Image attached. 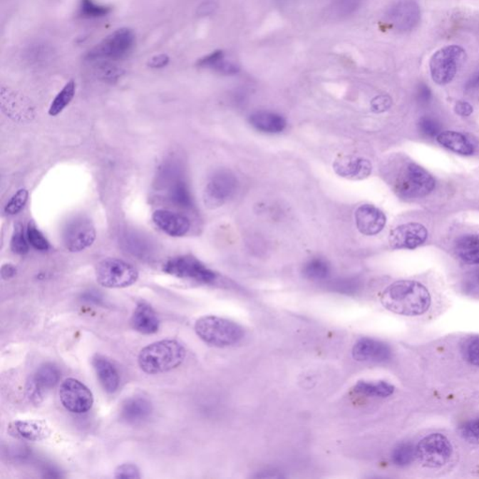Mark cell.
Wrapping results in <instances>:
<instances>
[{
	"label": "cell",
	"mask_w": 479,
	"mask_h": 479,
	"mask_svg": "<svg viewBox=\"0 0 479 479\" xmlns=\"http://www.w3.org/2000/svg\"><path fill=\"white\" fill-rule=\"evenodd\" d=\"M382 304L386 309L402 316H419L429 309L431 296L421 284L416 281L395 282L383 292Z\"/></svg>",
	"instance_id": "6da1fadb"
},
{
	"label": "cell",
	"mask_w": 479,
	"mask_h": 479,
	"mask_svg": "<svg viewBox=\"0 0 479 479\" xmlns=\"http://www.w3.org/2000/svg\"><path fill=\"white\" fill-rule=\"evenodd\" d=\"M388 177L395 192L407 199L427 196L436 187L433 176L413 163H404L389 169Z\"/></svg>",
	"instance_id": "7a4b0ae2"
},
{
	"label": "cell",
	"mask_w": 479,
	"mask_h": 479,
	"mask_svg": "<svg viewBox=\"0 0 479 479\" xmlns=\"http://www.w3.org/2000/svg\"><path fill=\"white\" fill-rule=\"evenodd\" d=\"M185 347L175 340L153 343L140 350L138 362L143 372L158 374L177 368L185 361Z\"/></svg>",
	"instance_id": "3957f363"
},
{
	"label": "cell",
	"mask_w": 479,
	"mask_h": 479,
	"mask_svg": "<svg viewBox=\"0 0 479 479\" xmlns=\"http://www.w3.org/2000/svg\"><path fill=\"white\" fill-rule=\"evenodd\" d=\"M195 331L203 342L217 347L233 346L244 337V329L237 323L215 316L197 319Z\"/></svg>",
	"instance_id": "277c9868"
},
{
	"label": "cell",
	"mask_w": 479,
	"mask_h": 479,
	"mask_svg": "<svg viewBox=\"0 0 479 479\" xmlns=\"http://www.w3.org/2000/svg\"><path fill=\"white\" fill-rule=\"evenodd\" d=\"M135 34L130 29H120L107 36L103 41L86 53L90 62L116 61L125 58L133 50Z\"/></svg>",
	"instance_id": "5b68a950"
},
{
	"label": "cell",
	"mask_w": 479,
	"mask_h": 479,
	"mask_svg": "<svg viewBox=\"0 0 479 479\" xmlns=\"http://www.w3.org/2000/svg\"><path fill=\"white\" fill-rule=\"evenodd\" d=\"M96 278L101 286L107 289H124L137 282L139 272L125 260L108 257L98 263Z\"/></svg>",
	"instance_id": "8992f818"
},
{
	"label": "cell",
	"mask_w": 479,
	"mask_h": 479,
	"mask_svg": "<svg viewBox=\"0 0 479 479\" xmlns=\"http://www.w3.org/2000/svg\"><path fill=\"white\" fill-rule=\"evenodd\" d=\"M466 60V52L458 45H448L434 53L430 60V71L434 83L448 85Z\"/></svg>",
	"instance_id": "52a82bcc"
},
{
	"label": "cell",
	"mask_w": 479,
	"mask_h": 479,
	"mask_svg": "<svg viewBox=\"0 0 479 479\" xmlns=\"http://www.w3.org/2000/svg\"><path fill=\"white\" fill-rule=\"evenodd\" d=\"M166 274L181 279H188L202 284H212L217 280V274L206 267L196 257L185 254L172 257L163 266Z\"/></svg>",
	"instance_id": "ba28073f"
},
{
	"label": "cell",
	"mask_w": 479,
	"mask_h": 479,
	"mask_svg": "<svg viewBox=\"0 0 479 479\" xmlns=\"http://www.w3.org/2000/svg\"><path fill=\"white\" fill-rule=\"evenodd\" d=\"M451 454V443L441 433H432L424 437L416 448V457L419 463L429 468L445 465Z\"/></svg>",
	"instance_id": "9c48e42d"
},
{
	"label": "cell",
	"mask_w": 479,
	"mask_h": 479,
	"mask_svg": "<svg viewBox=\"0 0 479 479\" xmlns=\"http://www.w3.org/2000/svg\"><path fill=\"white\" fill-rule=\"evenodd\" d=\"M237 178L229 170H222L215 172L206 185L203 199L208 208L220 207L230 199L237 190Z\"/></svg>",
	"instance_id": "30bf717a"
},
{
	"label": "cell",
	"mask_w": 479,
	"mask_h": 479,
	"mask_svg": "<svg viewBox=\"0 0 479 479\" xmlns=\"http://www.w3.org/2000/svg\"><path fill=\"white\" fill-rule=\"evenodd\" d=\"M58 393L63 406L73 414H85L94 404L91 391L77 379H66L60 386Z\"/></svg>",
	"instance_id": "8fae6325"
},
{
	"label": "cell",
	"mask_w": 479,
	"mask_h": 479,
	"mask_svg": "<svg viewBox=\"0 0 479 479\" xmlns=\"http://www.w3.org/2000/svg\"><path fill=\"white\" fill-rule=\"evenodd\" d=\"M97 237L94 224L86 217H76L67 224L63 242L70 252L77 253L91 247Z\"/></svg>",
	"instance_id": "7c38bea8"
},
{
	"label": "cell",
	"mask_w": 479,
	"mask_h": 479,
	"mask_svg": "<svg viewBox=\"0 0 479 479\" xmlns=\"http://www.w3.org/2000/svg\"><path fill=\"white\" fill-rule=\"evenodd\" d=\"M428 238V230L419 223H406L395 227L389 235V245L393 249H415Z\"/></svg>",
	"instance_id": "4fadbf2b"
},
{
	"label": "cell",
	"mask_w": 479,
	"mask_h": 479,
	"mask_svg": "<svg viewBox=\"0 0 479 479\" xmlns=\"http://www.w3.org/2000/svg\"><path fill=\"white\" fill-rule=\"evenodd\" d=\"M1 109L8 118L16 122H29L35 116L30 101L10 88H1Z\"/></svg>",
	"instance_id": "5bb4252c"
},
{
	"label": "cell",
	"mask_w": 479,
	"mask_h": 479,
	"mask_svg": "<svg viewBox=\"0 0 479 479\" xmlns=\"http://www.w3.org/2000/svg\"><path fill=\"white\" fill-rule=\"evenodd\" d=\"M59 378L60 372L55 365L45 364L38 367L34 376L30 378L26 388L30 401L34 403H41L44 392L55 387Z\"/></svg>",
	"instance_id": "9a60e30c"
},
{
	"label": "cell",
	"mask_w": 479,
	"mask_h": 479,
	"mask_svg": "<svg viewBox=\"0 0 479 479\" xmlns=\"http://www.w3.org/2000/svg\"><path fill=\"white\" fill-rule=\"evenodd\" d=\"M388 22L400 31H408L421 21V8L415 0H401L389 9Z\"/></svg>",
	"instance_id": "2e32d148"
},
{
	"label": "cell",
	"mask_w": 479,
	"mask_h": 479,
	"mask_svg": "<svg viewBox=\"0 0 479 479\" xmlns=\"http://www.w3.org/2000/svg\"><path fill=\"white\" fill-rule=\"evenodd\" d=\"M152 220L161 232L170 237H184L191 227L190 220L185 215L170 210H157L153 214Z\"/></svg>",
	"instance_id": "e0dca14e"
},
{
	"label": "cell",
	"mask_w": 479,
	"mask_h": 479,
	"mask_svg": "<svg viewBox=\"0 0 479 479\" xmlns=\"http://www.w3.org/2000/svg\"><path fill=\"white\" fill-rule=\"evenodd\" d=\"M359 232L366 236L378 235L387 223V217L381 210L371 205L359 206L355 212Z\"/></svg>",
	"instance_id": "ac0fdd59"
},
{
	"label": "cell",
	"mask_w": 479,
	"mask_h": 479,
	"mask_svg": "<svg viewBox=\"0 0 479 479\" xmlns=\"http://www.w3.org/2000/svg\"><path fill=\"white\" fill-rule=\"evenodd\" d=\"M9 432L18 438L38 442L49 438L52 430L43 419H26L11 422L9 426Z\"/></svg>",
	"instance_id": "d6986e66"
},
{
	"label": "cell",
	"mask_w": 479,
	"mask_h": 479,
	"mask_svg": "<svg viewBox=\"0 0 479 479\" xmlns=\"http://www.w3.org/2000/svg\"><path fill=\"white\" fill-rule=\"evenodd\" d=\"M372 164L366 158L355 155H344L335 160L334 172L341 177L349 180H364L372 173Z\"/></svg>",
	"instance_id": "ffe728a7"
},
{
	"label": "cell",
	"mask_w": 479,
	"mask_h": 479,
	"mask_svg": "<svg viewBox=\"0 0 479 479\" xmlns=\"http://www.w3.org/2000/svg\"><path fill=\"white\" fill-rule=\"evenodd\" d=\"M352 355L358 361H384L391 357V349L380 341L362 338L353 346Z\"/></svg>",
	"instance_id": "44dd1931"
},
{
	"label": "cell",
	"mask_w": 479,
	"mask_h": 479,
	"mask_svg": "<svg viewBox=\"0 0 479 479\" xmlns=\"http://www.w3.org/2000/svg\"><path fill=\"white\" fill-rule=\"evenodd\" d=\"M153 411L152 403L148 398L134 396L128 398L120 408V418L128 424L142 423Z\"/></svg>",
	"instance_id": "7402d4cb"
},
{
	"label": "cell",
	"mask_w": 479,
	"mask_h": 479,
	"mask_svg": "<svg viewBox=\"0 0 479 479\" xmlns=\"http://www.w3.org/2000/svg\"><path fill=\"white\" fill-rule=\"evenodd\" d=\"M131 325L135 331L140 334H154L160 329V319L149 304L140 302L137 305L131 317Z\"/></svg>",
	"instance_id": "603a6c76"
},
{
	"label": "cell",
	"mask_w": 479,
	"mask_h": 479,
	"mask_svg": "<svg viewBox=\"0 0 479 479\" xmlns=\"http://www.w3.org/2000/svg\"><path fill=\"white\" fill-rule=\"evenodd\" d=\"M93 367L97 374L98 380L105 391L113 393L118 391L120 378L115 365L103 356L97 355L93 359Z\"/></svg>",
	"instance_id": "cb8c5ba5"
},
{
	"label": "cell",
	"mask_w": 479,
	"mask_h": 479,
	"mask_svg": "<svg viewBox=\"0 0 479 479\" xmlns=\"http://www.w3.org/2000/svg\"><path fill=\"white\" fill-rule=\"evenodd\" d=\"M249 122L256 130L269 134L282 133L287 127V121L282 115L268 110H259L252 113Z\"/></svg>",
	"instance_id": "d4e9b609"
},
{
	"label": "cell",
	"mask_w": 479,
	"mask_h": 479,
	"mask_svg": "<svg viewBox=\"0 0 479 479\" xmlns=\"http://www.w3.org/2000/svg\"><path fill=\"white\" fill-rule=\"evenodd\" d=\"M197 66L202 68H211L218 73L224 75L237 74L240 71L238 65L226 58L223 51H215L205 56L197 62Z\"/></svg>",
	"instance_id": "484cf974"
},
{
	"label": "cell",
	"mask_w": 479,
	"mask_h": 479,
	"mask_svg": "<svg viewBox=\"0 0 479 479\" xmlns=\"http://www.w3.org/2000/svg\"><path fill=\"white\" fill-rule=\"evenodd\" d=\"M437 142L460 155H470L475 151L471 142L464 135L456 131H444L440 133L437 136Z\"/></svg>",
	"instance_id": "4316f807"
},
{
	"label": "cell",
	"mask_w": 479,
	"mask_h": 479,
	"mask_svg": "<svg viewBox=\"0 0 479 479\" xmlns=\"http://www.w3.org/2000/svg\"><path fill=\"white\" fill-rule=\"evenodd\" d=\"M457 256L468 264H479V235H464L456 244Z\"/></svg>",
	"instance_id": "83f0119b"
},
{
	"label": "cell",
	"mask_w": 479,
	"mask_h": 479,
	"mask_svg": "<svg viewBox=\"0 0 479 479\" xmlns=\"http://www.w3.org/2000/svg\"><path fill=\"white\" fill-rule=\"evenodd\" d=\"M75 91H76V83L73 80H71L70 82L66 83L61 91L53 98L52 103L50 105L49 110H48L49 115L58 116L60 115L73 101Z\"/></svg>",
	"instance_id": "f1b7e54d"
},
{
	"label": "cell",
	"mask_w": 479,
	"mask_h": 479,
	"mask_svg": "<svg viewBox=\"0 0 479 479\" xmlns=\"http://www.w3.org/2000/svg\"><path fill=\"white\" fill-rule=\"evenodd\" d=\"M356 393L369 397H388L393 393V386L385 381H359L355 386Z\"/></svg>",
	"instance_id": "f546056e"
},
{
	"label": "cell",
	"mask_w": 479,
	"mask_h": 479,
	"mask_svg": "<svg viewBox=\"0 0 479 479\" xmlns=\"http://www.w3.org/2000/svg\"><path fill=\"white\" fill-rule=\"evenodd\" d=\"M172 184L170 185L169 195L172 202L180 207H192V199H191L190 190L181 178L173 176Z\"/></svg>",
	"instance_id": "4dcf8cb0"
},
{
	"label": "cell",
	"mask_w": 479,
	"mask_h": 479,
	"mask_svg": "<svg viewBox=\"0 0 479 479\" xmlns=\"http://www.w3.org/2000/svg\"><path fill=\"white\" fill-rule=\"evenodd\" d=\"M53 48L45 43H34L30 45L26 50V59L29 64L41 65L48 64L53 58Z\"/></svg>",
	"instance_id": "1f68e13d"
},
{
	"label": "cell",
	"mask_w": 479,
	"mask_h": 479,
	"mask_svg": "<svg viewBox=\"0 0 479 479\" xmlns=\"http://www.w3.org/2000/svg\"><path fill=\"white\" fill-rule=\"evenodd\" d=\"M302 274L311 280H324L331 274V267L325 259L316 257L304 266Z\"/></svg>",
	"instance_id": "d6a6232c"
},
{
	"label": "cell",
	"mask_w": 479,
	"mask_h": 479,
	"mask_svg": "<svg viewBox=\"0 0 479 479\" xmlns=\"http://www.w3.org/2000/svg\"><path fill=\"white\" fill-rule=\"evenodd\" d=\"M110 6L100 4L95 0H80L79 14L83 18H101L110 14Z\"/></svg>",
	"instance_id": "836d02e7"
},
{
	"label": "cell",
	"mask_w": 479,
	"mask_h": 479,
	"mask_svg": "<svg viewBox=\"0 0 479 479\" xmlns=\"http://www.w3.org/2000/svg\"><path fill=\"white\" fill-rule=\"evenodd\" d=\"M416 457V448L410 443L398 445L392 453V462L398 466H406L412 463Z\"/></svg>",
	"instance_id": "e575fe53"
},
{
	"label": "cell",
	"mask_w": 479,
	"mask_h": 479,
	"mask_svg": "<svg viewBox=\"0 0 479 479\" xmlns=\"http://www.w3.org/2000/svg\"><path fill=\"white\" fill-rule=\"evenodd\" d=\"M29 240L26 237L25 230L22 225H15L13 236L11 240V248L14 253L26 254L29 253Z\"/></svg>",
	"instance_id": "d590c367"
},
{
	"label": "cell",
	"mask_w": 479,
	"mask_h": 479,
	"mask_svg": "<svg viewBox=\"0 0 479 479\" xmlns=\"http://www.w3.org/2000/svg\"><path fill=\"white\" fill-rule=\"evenodd\" d=\"M26 237L29 244L38 251H47L50 248L49 242L45 238L43 232L38 229L34 222H29L26 230Z\"/></svg>",
	"instance_id": "8d00e7d4"
},
{
	"label": "cell",
	"mask_w": 479,
	"mask_h": 479,
	"mask_svg": "<svg viewBox=\"0 0 479 479\" xmlns=\"http://www.w3.org/2000/svg\"><path fill=\"white\" fill-rule=\"evenodd\" d=\"M29 200V191L26 190H18L16 193L9 200L7 205L5 206V212L8 215H15L22 211L25 207Z\"/></svg>",
	"instance_id": "74e56055"
},
{
	"label": "cell",
	"mask_w": 479,
	"mask_h": 479,
	"mask_svg": "<svg viewBox=\"0 0 479 479\" xmlns=\"http://www.w3.org/2000/svg\"><path fill=\"white\" fill-rule=\"evenodd\" d=\"M418 128L421 133L428 137H437L442 133L440 123L431 116H423L419 119Z\"/></svg>",
	"instance_id": "f35d334b"
},
{
	"label": "cell",
	"mask_w": 479,
	"mask_h": 479,
	"mask_svg": "<svg viewBox=\"0 0 479 479\" xmlns=\"http://www.w3.org/2000/svg\"><path fill=\"white\" fill-rule=\"evenodd\" d=\"M361 2L362 0H334L332 9L339 16H346L357 11Z\"/></svg>",
	"instance_id": "ab89813d"
},
{
	"label": "cell",
	"mask_w": 479,
	"mask_h": 479,
	"mask_svg": "<svg viewBox=\"0 0 479 479\" xmlns=\"http://www.w3.org/2000/svg\"><path fill=\"white\" fill-rule=\"evenodd\" d=\"M148 242L143 241V239L138 238L137 235H128L125 239V245L128 248L130 252L136 254V256H145L148 252Z\"/></svg>",
	"instance_id": "60d3db41"
},
{
	"label": "cell",
	"mask_w": 479,
	"mask_h": 479,
	"mask_svg": "<svg viewBox=\"0 0 479 479\" xmlns=\"http://www.w3.org/2000/svg\"><path fill=\"white\" fill-rule=\"evenodd\" d=\"M460 433L466 441L472 444H479V418L464 424Z\"/></svg>",
	"instance_id": "b9f144b4"
},
{
	"label": "cell",
	"mask_w": 479,
	"mask_h": 479,
	"mask_svg": "<svg viewBox=\"0 0 479 479\" xmlns=\"http://www.w3.org/2000/svg\"><path fill=\"white\" fill-rule=\"evenodd\" d=\"M115 478H140V470L135 464L124 463L119 465L115 472Z\"/></svg>",
	"instance_id": "7bdbcfd3"
},
{
	"label": "cell",
	"mask_w": 479,
	"mask_h": 479,
	"mask_svg": "<svg viewBox=\"0 0 479 479\" xmlns=\"http://www.w3.org/2000/svg\"><path fill=\"white\" fill-rule=\"evenodd\" d=\"M465 357L470 364L479 366V337H475L467 344Z\"/></svg>",
	"instance_id": "ee69618b"
},
{
	"label": "cell",
	"mask_w": 479,
	"mask_h": 479,
	"mask_svg": "<svg viewBox=\"0 0 479 479\" xmlns=\"http://www.w3.org/2000/svg\"><path fill=\"white\" fill-rule=\"evenodd\" d=\"M391 98L388 96H379L372 101L373 110L376 113H383L391 106Z\"/></svg>",
	"instance_id": "f6af8a7d"
},
{
	"label": "cell",
	"mask_w": 479,
	"mask_h": 479,
	"mask_svg": "<svg viewBox=\"0 0 479 479\" xmlns=\"http://www.w3.org/2000/svg\"><path fill=\"white\" fill-rule=\"evenodd\" d=\"M464 287L468 292L479 294V269L473 272L469 277H467Z\"/></svg>",
	"instance_id": "bcb514c9"
},
{
	"label": "cell",
	"mask_w": 479,
	"mask_h": 479,
	"mask_svg": "<svg viewBox=\"0 0 479 479\" xmlns=\"http://www.w3.org/2000/svg\"><path fill=\"white\" fill-rule=\"evenodd\" d=\"M417 97L419 103L421 104H427L430 103L431 98H432V92H431L428 86L421 83V85L418 86Z\"/></svg>",
	"instance_id": "7dc6e473"
},
{
	"label": "cell",
	"mask_w": 479,
	"mask_h": 479,
	"mask_svg": "<svg viewBox=\"0 0 479 479\" xmlns=\"http://www.w3.org/2000/svg\"><path fill=\"white\" fill-rule=\"evenodd\" d=\"M170 58L167 55L155 56L154 58L150 59L148 66L153 68H161L166 67L169 64Z\"/></svg>",
	"instance_id": "c3c4849f"
},
{
	"label": "cell",
	"mask_w": 479,
	"mask_h": 479,
	"mask_svg": "<svg viewBox=\"0 0 479 479\" xmlns=\"http://www.w3.org/2000/svg\"><path fill=\"white\" fill-rule=\"evenodd\" d=\"M473 110H473L472 105L466 103V101H458L456 105H455V112L460 116H464V118L471 115Z\"/></svg>",
	"instance_id": "681fc988"
},
{
	"label": "cell",
	"mask_w": 479,
	"mask_h": 479,
	"mask_svg": "<svg viewBox=\"0 0 479 479\" xmlns=\"http://www.w3.org/2000/svg\"><path fill=\"white\" fill-rule=\"evenodd\" d=\"M17 269L13 264H5L1 268V277L3 279H11L16 275Z\"/></svg>",
	"instance_id": "f907efd6"
},
{
	"label": "cell",
	"mask_w": 479,
	"mask_h": 479,
	"mask_svg": "<svg viewBox=\"0 0 479 479\" xmlns=\"http://www.w3.org/2000/svg\"><path fill=\"white\" fill-rule=\"evenodd\" d=\"M215 3L206 2L205 4L202 5V7L199 9V14L200 15H208L212 14L215 10Z\"/></svg>",
	"instance_id": "816d5d0a"
},
{
	"label": "cell",
	"mask_w": 479,
	"mask_h": 479,
	"mask_svg": "<svg viewBox=\"0 0 479 479\" xmlns=\"http://www.w3.org/2000/svg\"><path fill=\"white\" fill-rule=\"evenodd\" d=\"M479 88V71H477L466 83L467 89H474Z\"/></svg>",
	"instance_id": "f5cc1de1"
}]
</instances>
